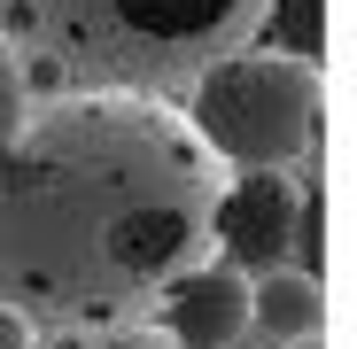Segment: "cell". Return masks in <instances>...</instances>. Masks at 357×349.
Wrapping results in <instances>:
<instances>
[{
    "instance_id": "obj_1",
    "label": "cell",
    "mask_w": 357,
    "mask_h": 349,
    "mask_svg": "<svg viewBox=\"0 0 357 349\" xmlns=\"http://www.w3.org/2000/svg\"><path fill=\"white\" fill-rule=\"evenodd\" d=\"M233 171L171 101L63 93L0 140V303L101 326L195 272Z\"/></svg>"
},
{
    "instance_id": "obj_2",
    "label": "cell",
    "mask_w": 357,
    "mask_h": 349,
    "mask_svg": "<svg viewBox=\"0 0 357 349\" xmlns=\"http://www.w3.org/2000/svg\"><path fill=\"white\" fill-rule=\"evenodd\" d=\"M272 0H31L47 47L63 54L86 93L163 101L187 93L210 63L257 39Z\"/></svg>"
},
{
    "instance_id": "obj_3",
    "label": "cell",
    "mask_w": 357,
    "mask_h": 349,
    "mask_svg": "<svg viewBox=\"0 0 357 349\" xmlns=\"http://www.w3.org/2000/svg\"><path fill=\"white\" fill-rule=\"evenodd\" d=\"M319 109H326L319 63H287V54L241 47L187 86L178 116L225 171H287V163H311Z\"/></svg>"
},
{
    "instance_id": "obj_4",
    "label": "cell",
    "mask_w": 357,
    "mask_h": 349,
    "mask_svg": "<svg viewBox=\"0 0 357 349\" xmlns=\"http://www.w3.org/2000/svg\"><path fill=\"white\" fill-rule=\"evenodd\" d=\"M218 241L233 272H311L319 279V202L287 187V171H241L225 179L218 202Z\"/></svg>"
},
{
    "instance_id": "obj_5",
    "label": "cell",
    "mask_w": 357,
    "mask_h": 349,
    "mask_svg": "<svg viewBox=\"0 0 357 349\" xmlns=\"http://www.w3.org/2000/svg\"><path fill=\"white\" fill-rule=\"evenodd\" d=\"M163 334L178 349H241L249 334V272L195 264L163 287Z\"/></svg>"
},
{
    "instance_id": "obj_6",
    "label": "cell",
    "mask_w": 357,
    "mask_h": 349,
    "mask_svg": "<svg viewBox=\"0 0 357 349\" xmlns=\"http://www.w3.org/2000/svg\"><path fill=\"white\" fill-rule=\"evenodd\" d=\"M326 326V287L311 272H264L249 279V334L257 349H295V341H319Z\"/></svg>"
},
{
    "instance_id": "obj_7",
    "label": "cell",
    "mask_w": 357,
    "mask_h": 349,
    "mask_svg": "<svg viewBox=\"0 0 357 349\" xmlns=\"http://www.w3.org/2000/svg\"><path fill=\"white\" fill-rule=\"evenodd\" d=\"M257 31H264V54H287V63H319V0H272Z\"/></svg>"
},
{
    "instance_id": "obj_8",
    "label": "cell",
    "mask_w": 357,
    "mask_h": 349,
    "mask_svg": "<svg viewBox=\"0 0 357 349\" xmlns=\"http://www.w3.org/2000/svg\"><path fill=\"white\" fill-rule=\"evenodd\" d=\"M24 109H31V93H24V63H16V47L0 39V140L24 125Z\"/></svg>"
},
{
    "instance_id": "obj_9",
    "label": "cell",
    "mask_w": 357,
    "mask_h": 349,
    "mask_svg": "<svg viewBox=\"0 0 357 349\" xmlns=\"http://www.w3.org/2000/svg\"><path fill=\"white\" fill-rule=\"evenodd\" d=\"M93 349H178L163 326H116V334H101Z\"/></svg>"
},
{
    "instance_id": "obj_10",
    "label": "cell",
    "mask_w": 357,
    "mask_h": 349,
    "mask_svg": "<svg viewBox=\"0 0 357 349\" xmlns=\"http://www.w3.org/2000/svg\"><path fill=\"white\" fill-rule=\"evenodd\" d=\"M0 349H39V326L24 311H8V303H0Z\"/></svg>"
},
{
    "instance_id": "obj_11",
    "label": "cell",
    "mask_w": 357,
    "mask_h": 349,
    "mask_svg": "<svg viewBox=\"0 0 357 349\" xmlns=\"http://www.w3.org/2000/svg\"><path fill=\"white\" fill-rule=\"evenodd\" d=\"M295 349H319V341H295Z\"/></svg>"
}]
</instances>
